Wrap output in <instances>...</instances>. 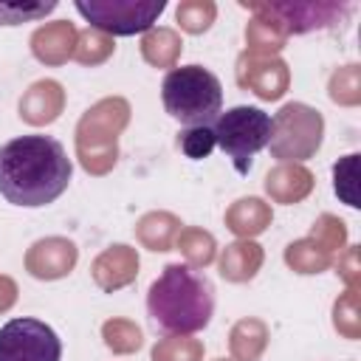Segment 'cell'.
Masks as SVG:
<instances>
[{"instance_id":"obj_1","label":"cell","mask_w":361,"mask_h":361,"mask_svg":"<svg viewBox=\"0 0 361 361\" xmlns=\"http://www.w3.org/2000/svg\"><path fill=\"white\" fill-rule=\"evenodd\" d=\"M71 175V158L51 135L31 133L0 147V195L11 206L39 209L54 203L68 189Z\"/></svg>"},{"instance_id":"obj_2","label":"cell","mask_w":361,"mask_h":361,"mask_svg":"<svg viewBox=\"0 0 361 361\" xmlns=\"http://www.w3.org/2000/svg\"><path fill=\"white\" fill-rule=\"evenodd\" d=\"M147 313L166 336L200 333L214 313V285L206 274L183 262H172L149 285Z\"/></svg>"},{"instance_id":"obj_3","label":"cell","mask_w":361,"mask_h":361,"mask_svg":"<svg viewBox=\"0 0 361 361\" xmlns=\"http://www.w3.org/2000/svg\"><path fill=\"white\" fill-rule=\"evenodd\" d=\"M161 102L183 127L212 124L223 113V85L203 65H180L164 76Z\"/></svg>"},{"instance_id":"obj_4","label":"cell","mask_w":361,"mask_h":361,"mask_svg":"<svg viewBox=\"0 0 361 361\" xmlns=\"http://www.w3.org/2000/svg\"><path fill=\"white\" fill-rule=\"evenodd\" d=\"M274 127H276V121L265 110L240 104V107L220 113L212 121L214 147H220L231 158V164L240 175H248L254 155L271 144Z\"/></svg>"},{"instance_id":"obj_5","label":"cell","mask_w":361,"mask_h":361,"mask_svg":"<svg viewBox=\"0 0 361 361\" xmlns=\"http://www.w3.org/2000/svg\"><path fill=\"white\" fill-rule=\"evenodd\" d=\"M73 8L104 34L133 37L155 25L166 0H76Z\"/></svg>"},{"instance_id":"obj_6","label":"cell","mask_w":361,"mask_h":361,"mask_svg":"<svg viewBox=\"0 0 361 361\" xmlns=\"http://www.w3.org/2000/svg\"><path fill=\"white\" fill-rule=\"evenodd\" d=\"M0 361H62V341L39 319H11L0 327Z\"/></svg>"},{"instance_id":"obj_7","label":"cell","mask_w":361,"mask_h":361,"mask_svg":"<svg viewBox=\"0 0 361 361\" xmlns=\"http://www.w3.org/2000/svg\"><path fill=\"white\" fill-rule=\"evenodd\" d=\"M178 147L186 158L192 161H200V158H209V152L214 149V133H212V124H200V127H186L178 138Z\"/></svg>"},{"instance_id":"obj_8","label":"cell","mask_w":361,"mask_h":361,"mask_svg":"<svg viewBox=\"0 0 361 361\" xmlns=\"http://www.w3.org/2000/svg\"><path fill=\"white\" fill-rule=\"evenodd\" d=\"M56 3H31V6H23V3H0V25H17L23 20H37V17H45L48 11H54Z\"/></svg>"}]
</instances>
